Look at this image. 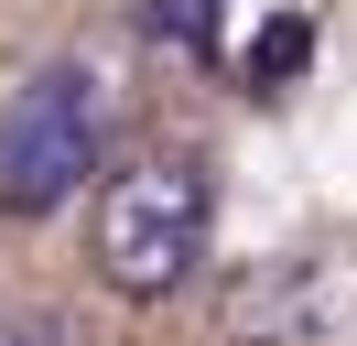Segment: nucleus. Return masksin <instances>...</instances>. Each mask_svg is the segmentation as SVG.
<instances>
[{"instance_id": "nucleus-1", "label": "nucleus", "mask_w": 357, "mask_h": 346, "mask_svg": "<svg viewBox=\"0 0 357 346\" xmlns=\"http://www.w3.org/2000/svg\"><path fill=\"white\" fill-rule=\"evenodd\" d=\"M98 151H109V76L87 54L33 65L0 108V216H54L66 195H87Z\"/></svg>"}, {"instance_id": "nucleus-2", "label": "nucleus", "mask_w": 357, "mask_h": 346, "mask_svg": "<svg viewBox=\"0 0 357 346\" xmlns=\"http://www.w3.org/2000/svg\"><path fill=\"white\" fill-rule=\"evenodd\" d=\"M217 238V184L206 163H130L98 184V271L119 292H184Z\"/></svg>"}, {"instance_id": "nucleus-3", "label": "nucleus", "mask_w": 357, "mask_h": 346, "mask_svg": "<svg viewBox=\"0 0 357 346\" xmlns=\"http://www.w3.org/2000/svg\"><path fill=\"white\" fill-rule=\"evenodd\" d=\"M217 11L227 0H141V22H152L162 43H217Z\"/></svg>"}, {"instance_id": "nucleus-4", "label": "nucleus", "mask_w": 357, "mask_h": 346, "mask_svg": "<svg viewBox=\"0 0 357 346\" xmlns=\"http://www.w3.org/2000/svg\"><path fill=\"white\" fill-rule=\"evenodd\" d=\"M0 346H33V336H22V324H0Z\"/></svg>"}]
</instances>
